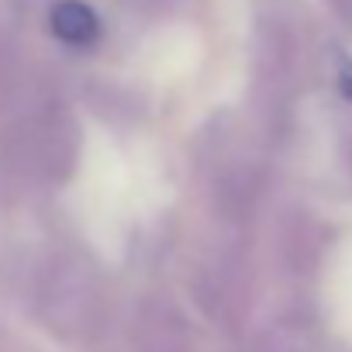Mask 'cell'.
I'll list each match as a JSON object with an SVG mask.
<instances>
[{"instance_id": "6da1fadb", "label": "cell", "mask_w": 352, "mask_h": 352, "mask_svg": "<svg viewBox=\"0 0 352 352\" xmlns=\"http://www.w3.org/2000/svg\"><path fill=\"white\" fill-rule=\"evenodd\" d=\"M52 32L66 42V45H90L97 35H100V21H97V14L87 8V4H80V0H59V4L52 8Z\"/></svg>"}]
</instances>
